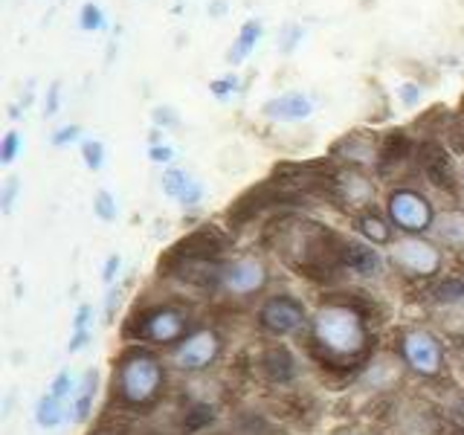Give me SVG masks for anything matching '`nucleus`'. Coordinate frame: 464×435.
Returning a JSON list of instances; mask_svg holds the SVG:
<instances>
[{
    "mask_svg": "<svg viewBox=\"0 0 464 435\" xmlns=\"http://www.w3.org/2000/svg\"><path fill=\"white\" fill-rule=\"evenodd\" d=\"M308 354L316 366L357 377L377 352V319L374 304L354 290H328L311 308Z\"/></svg>",
    "mask_w": 464,
    "mask_h": 435,
    "instance_id": "nucleus-1",
    "label": "nucleus"
},
{
    "mask_svg": "<svg viewBox=\"0 0 464 435\" xmlns=\"http://www.w3.org/2000/svg\"><path fill=\"white\" fill-rule=\"evenodd\" d=\"M343 241L328 227L308 221V218H279L270 227V244L287 267L302 276H340V250Z\"/></svg>",
    "mask_w": 464,
    "mask_h": 435,
    "instance_id": "nucleus-2",
    "label": "nucleus"
},
{
    "mask_svg": "<svg viewBox=\"0 0 464 435\" xmlns=\"http://www.w3.org/2000/svg\"><path fill=\"white\" fill-rule=\"evenodd\" d=\"M169 374L171 366L166 354L145 345H128L113 360L111 398L122 412H145L166 398Z\"/></svg>",
    "mask_w": 464,
    "mask_h": 435,
    "instance_id": "nucleus-3",
    "label": "nucleus"
},
{
    "mask_svg": "<svg viewBox=\"0 0 464 435\" xmlns=\"http://www.w3.org/2000/svg\"><path fill=\"white\" fill-rule=\"evenodd\" d=\"M198 319L188 308L186 299L166 296L157 302L137 304L130 316L125 319L122 337L128 345H145L154 352H171L174 345L183 343L195 331Z\"/></svg>",
    "mask_w": 464,
    "mask_h": 435,
    "instance_id": "nucleus-4",
    "label": "nucleus"
},
{
    "mask_svg": "<svg viewBox=\"0 0 464 435\" xmlns=\"http://www.w3.org/2000/svg\"><path fill=\"white\" fill-rule=\"evenodd\" d=\"M395 354L401 357L406 374L418 377L424 383H439L450 374V348L432 325L410 323L395 331Z\"/></svg>",
    "mask_w": 464,
    "mask_h": 435,
    "instance_id": "nucleus-5",
    "label": "nucleus"
},
{
    "mask_svg": "<svg viewBox=\"0 0 464 435\" xmlns=\"http://www.w3.org/2000/svg\"><path fill=\"white\" fill-rule=\"evenodd\" d=\"M389 267L406 285L430 287L444 279L447 253L427 236H398L389 244Z\"/></svg>",
    "mask_w": 464,
    "mask_h": 435,
    "instance_id": "nucleus-6",
    "label": "nucleus"
},
{
    "mask_svg": "<svg viewBox=\"0 0 464 435\" xmlns=\"http://www.w3.org/2000/svg\"><path fill=\"white\" fill-rule=\"evenodd\" d=\"M253 323L267 340H294L308 337L311 328V308L290 290H276V294L261 296L253 308Z\"/></svg>",
    "mask_w": 464,
    "mask_h": 435,
    "instance_id": "nucleus-7",
    "label": "nucleus"
},
{
    "mask_svg": "<svg viewBox=\"0 0 464 435\" xmlns=\"http://www.w3.org/2000/svg\"><path fill=\"white\" fill-rule=\"evenodd\" d=\"M224 345H227V340H224L221 328L198 323L195 331L188 334L183 343H178L171 352H166V360H169L171 372H178L183 377H203L221 362Z\"/></svg>",
    "mask_w": 464,
    "mask_h": 435,
    "instance_id": "nucleus-8",
    "label": "nucleus"
},
{
    "mask_svg": "<svg viewBox=\"0 0 464 435\" xmlns=\"http://www.w3.org/2000/svg\"><path fill=\"white\" fill-rule=\"evenodd\" d=\"M424 311L430 325L441 334L447 343L464 345V279L461 276H444L427 287Z\"/></svg>",
    "mask_w": 464,
    "mask_h": 435,
    "instance_id": "nucleus-9",
    "label": "nucleus"
},
{
    "mask_svg": "<svg viewBox=\"0 0 464 435\" xmlns=\"http://www.w3.org/2000/svg\"><path fill=\"white\" fill-rule=\"evenodd\" d=\"M273 273L267 261L256 253H241L224 261L221 279H218V296L227 302H256L267 296Z\"/></svg>",
    "mask_w": 464,
    "mask_h": 435,
    "instance_id": "nucleus-10",
    "label": "nucleus"
},
{
    "mask_svg": "<svg viewBox=\"0 0 464 435\" xmlns=\"http://www.w3.org/2000/svg\"><path fill=\"white\" fill-rule=\"evenodd\" d=\"M435 215L439 212H435L432 200L412 186L392 188L386 198V218L398 236H430Z\"/></svg>",
    "mask_w": 464,
    "mask_h": 435,
    "instance_id": "nucleus-11",
    "label": "nucleus"
},
{
    "mask_svg": "<svg viewBox=\"0 0 464 435\" xmlns=\"http://www.w3.org/2000/svg\"><path fill=\"white\" fill-rule=\"evenodd\" d=\"M253 374H258L261 383L285 389L302 377V362L285 340H267L253 354Z\"/></svg>",
    "mask_w": 464,
    "mask_h": 435,
    "instance_id": "nucleus-12",
    "label": "nucleus"
},
{
    "mask_svg": "<svg viewBox=\"0 0 464 435\" xmlns=\"http://www.w3.org/2000/svg\"><path fill=\"white\" fill-rule=\"evenodd\" d=\"M386 261L389 258H383V253L374 244L362 238H345L340 250V276L360 282H381Z\"/></svg>",
    "mask_w": 464,
    "mask_h": 435,
    "instance_id": "nucleus-13",
    "label": "nucleus"
},
{
    "mask_svg": "<svg viewBox=\"0 0 464 435\" xmlns=\"http://www.w3.org/2000/svg\"><path fill=\"white\" fill-rule=\"evenodd\" d=\"M403 362L395 354V348H377V352L362 362L357 372V381L372 392H395V386L403 381Z\"/></svg>",
    "mask_w": 464,
    "mask_h": 435,
    "instance_id": "nucleus-14",
    "label": "nucleus"
},
{
    "mask_svg": "<svg viewBox=\"0 0 464 435\" xmlns=\"http://www.w3.org/2000/svg\"><path fill=\"white\" fill-rule=\"evenodd\" d=\"M418 169L420 174L435 186V188H444V192H453L456 188V171H453V160L447 157V151L441 149L439 142H420L418 151Z\"/></svg>",
    "mask_w": 464,
    "mask_h": 435,
    "instance_id": "nucleus-15",
    "label": "nucleus"
},
{
    "mask_svg": "<svg viewBox=\"0 0 464 435\" xmlns=\"http://www.w3.org/2000/svg\"><path fill=\"white\" fill-rule=\"evenodd\" d=\"M372 198H374V186L366 174H360L357 169H348L337 174V186H334V203H343L348 209L366 212L372 209Z\"/></svg>",
    "mask_w": 464,
    "mask_h": 435,
    "instance_id": "nucleus-16",
    "label": "nucleus"
},
{
    "mask_svg": "<svg viewBox=\"0 0 464 435\" xmlns=\"http://www.w3.org/2000/svg\"><path fill=\"white\" fill-rule=\"evenodd\" d=\"M430 238L450 256H464V209H441L435 215Z\"/></svg>",
    "mask_w": 464,
    "mask_h": 435,
    "instance_id": "nucleus-17",
    "label": "nucleus"
},
{
    "mask_svg": "<svg viewBox=\"0 0 464 435\" xmlns=\"http://www.w3.org/2000/svg\"><path fill=\"white\" fill-rule=\"evenodd\" d=\"M160 186H163V192L169 198H174L186 209H195L198 203L203 200V186L192 178V174H186L183 169L163 171V180H160Z\"/></svg>",
    "mask_w": 464,
    "mask_h": 435,
    "instance_id": "nucleus-18",
    "label": "nucleus"
},
{
    "mask_svg": "<svg viewBox=\"0 0 464 435\" xmlns=\"http://www.w3.org/2000/svg\"><path fill=\"white\" fill-rule=\"evenodd\" d=\"M33 418L41 430H58L72 420V401L67 398H58L55 392H44V395L35 401V410H33Z\"/></svg>",
    "mask_w": 464,
    "mask_h": 435,
    "instance_id": "nucleus-19",
    "label": "nucleus"
},
{
    "mask_svg": "<svg viewBox=\"0 0 464 435\" xmlns=\"http://www.w3.org/2000/svg\"><path fill=\"white\" fill-rule=\"evenodd\" d=\"M99 369H84L79 374V386L76 395H72V420L76 424H87L93 418L96 410V398H99Z\"/></svg>",
    "mask_w": 464,
    "mask_h": 435,
    "instance_id": "nucleus-20",
    "label": "nucleus"
},
{
    "mask_svg": "<svg viewBox=\"0 0 464 435\" xmlns=\"http://www.w3.org/2000/svg\"><path fill=\"white\" fill-rule=\"evenodd\" d=\"M354 227L360 232V238L362 241H369L374 246H389L392 241H395V227H392L389 218L383 215H377L374 209H366V212H360L354 218Z\"/></svg>",
    "mask_w": 464,
    "mask_h": 435,
    "instance_id": "nucleus-21",
    "label": "nucleus"
},
{
    "mask_svg": "<svg viewBox=\"0 0 464 435\" xmlns=\"http://www.w3.org/2000/svg\"><path fill=\"white\" fill-rule=\"evenodd\" d=\"M265 113L270 120L279 122H296V120H308L311 116V102L302 93H285L279 99H270L265 105Z\"/></svg>",
    "mask_w": 464,
    "mask_h": 435,
    "instance_id": "nucleus-22",
    "label": "nucleus"
},
{
    "mask_svg": "<svg viewBox=\"0 0 464 435\" xmlns=\"http://www.w3.org/2000/svg\"><path fill=\"white\" fill-rule=\"evenodd\" d=\"M215 418H218V410L209 401H192V403H186L180 410V432L183 435H198L207 427H212Z\"/></svg>",
    "mask_w": 464,
    "mask_h": 435,
    "instance_id": "nucleus-23",
    "label": "nucleus"
},
{
    "mask_svg": "<svg viewBox=\"0 0 464 435\" xmlns=\"http://www.w3.org/2000/svg\"><path fill=\"white\" fill-rule=\"evenodd\" d=\"M93 304H79L76 314H72V331H70V340H67V354H79L84 352L87 345L93 340Z\"/></svg>",
    "mask_w": 464,
    "mask_h": 435,
    "instance_id": "nucleus-24",
    "label": "nucleus"
},
{
    "mask_svg": "<svg viewBox=\"0 0 464 435\" xmlns=\"http://www.w3.org/2000/svg\"><path fill=\"white\" fill-rule=\"evenodd\" d=\"M340 154H345V160H352V163H369V160H374V149L369 142H362L357 134H348L334 145V157Z\"/></svg>",
    "mask_w": 464,
    "mask_h": 435,
    "instance_id": "nucleus-25",
    "label": "nucleus"
},
{
    "mask_svg": "<svg viewBox=\"0 0 464 435\" xmlns=\"http://www.w3.org/2000/svg\"><path fill=\"white\" fill-rule=\"evenodd\" d=\"M410 151H412V142L406 140L403 130H392L381 145V160L383 163H398V160H403Z\"/></svg>",
    "mask_w": 464,
    "mask_h": 435,
    "instance_id": "nucleus-26",
    "label": "nucleus"
},
{
    "mask_svg": "<svg viewBox=\"0 0 464 435\" xmlns=\"http://www.w3.org/2000/svg\"><path fill=\"white\" fill-rule=\"evenodd\" d=\"M258 35H261V26L256 21H246L244 29H241V35H238V44L229 50V62H241V58L256 47V38Z\"/></svg>",
    "mask_w": 464,
    "mask_h": 435,
    "instance_id": "nucleus-27",
    "label": "nucleus"
},
{
    "mask_svg": "<svg viewBox=\"0 0 464 435\" xmlns=\"http://www.w3.org/2000/svg\"><path fill=\"white\" fill-rule=\"evenodd\" d=\"M93 212L99 215V221H116V215H120V209H116V198L108 192V188H99V192L93 195Z\"/></svg>",
    "mask_w": 464,
    "mask_h": 435,
    "instance_id": "nucleus-28",
    "label": "nucleus"
},
{
    "mask_svg": "<svg viewBox=\"0 0 464 435\" xmlns=\"http://www.w3.org/2000/svg\"><path fill=\"white\" fill-rule=\"evenodd\" d=\"M82 157H84V166H87V169L99 171L102 163H105V149H102V142H99V140H84V145H82Z\"/></svg>",
    "mask_w": 464,
    "mask_h": 435,
    "instance_id": "nucleus-29",
    "label": "nucleus"
},
{
    "mask_svg": "<svg viewBox=\"0 0 464 435\" xmlns=\"http://www.w3.org/2000/svg\"><path fill=\"white\" fill-rule=\"evenodd\" d=\"M120 270H122V256L120 253H111L105 258V265H102V282H105L108 287H113L116 279H120Z\"/></svg>",
    "mask_w": 464,
    "mask_h": 435,
    "instance_id": "nucleus-30",
    "label": "nucleus"
},
{
    "mask_svg": "<svg viewBox=\"0 0 464 435\" xmlns=\"http://www.w3.org/2000/svg\"><path fill=\"white\" fill-rule=\"evenodd\" d=\"M18 149H21V137H18V130H9V134L4 137V145H0V163L9 166L12 160H14V154H18Z\"/></svg>",
    "mask_w": 464,
    "mask_h": 435,
    "instance_id": "nucleus-31",
    "label": "nucleus"
},
{
    "mask_svg": "<svg viewBox=\"0 0 464 435\" xmlns=\"http://www.w3.org/2000/svg\"><path fill=\"white\" fill-rule=\"evenodd\" d=\"M120 302H122V287L120 285L108 287V296H105V323H113L116 311H120Z\"/></svg>",
    "mask_w": 464,
    "mask_h": 435,
    "instance_id": "nucleus-32",
    "label": "nucleus"
},
{
    "mask_svg": "<svg viewBox=\"0 0 464 435\" xmlns=\"http://www.w3.org/2000/svg\"><path fill=\"white\" fill-rule=\"evenodd\" d=\"M82 26H84V29H99V26H102V12H99V6L87 4V6L82 9Z\"/></svg>",
    "mask_w": 464,
    "mask_h": 435,
    "instance_id": "nucleus-33",
    "label": "nucleus"
},
{
    "mask_svg": "<svg viewBox=\"0 0 464 435\" xmlns=\"http://www.w3.org/2000/svg\"><path fill=\"white\" fill-rule=\"evenodd\" d=\"M14 195H18V178H9L4 186V195H0V203H4V212H12Z\"/></svg>",
    "mask_w": 464,
    "mask_h": 435,
    "instance_id": "nucleus-34",
    "label": "nucleus"
},
{
    "mask_svg": "<svg viewBox=\"0 0 464 435\" xmlns=\"http://www.w3.org/2000/svg\"><path fill=\"white\" fill-rule=\"evenodd\" d=\"M72 140H79V125H64L62 130H55L53 145H67Z\"/></svg>",
    "mask_w": 464,
    "mask_h": 435,
    "instance_id": "nucleus-35",
    "label": "nucleus"
},
{
    "mask_svg": "<svg viewBox=\"0 0 464 435\" xmlns=\"http://www.w3.org/2000/svg\"><path fill=\"white\" fill-rule=\"evenodd\" d=\"M236 84H238L236 76H227V79H221V82H212V93H215V96H224V93H229V91H236Z\"/></svg>",
    "mask_w": 464,
    "mask_h": 435,
    "instance_id": "nucleus-36",
    "label": "nucleus"
},
{
    "mask_svg": "<svg viewBox=\"0 0 464 435\" xmlns=\"http://www.w3.org/2000/svg\"><path fill=\"white\" fill-rule=\"evenodd\" d=\"M151 160H154V163H169V160H171V149H169V145H151Z\"/></svg>",
    "mask_w": 464,
    "mask_h": 435,
    "instance_id": "nucleus-37",
    "label": "nucleus"
},
{
    "mask_svg": "<svg viewBox=\"0 0 464 435\" xmlns=\"http://www.w3.org/2000/svg\"><path fill=\"white\" fill-rule=\"evenodd\" d=\"M154 120H157L160 125H178V116H174L169 108H157V111H154Z\"/></svg>",
    "mask_w": 464,
    "mask_h": 435,
    "instance_id": "nucleus-38",
    "label": "nucleus"
},
{
    "mask_svg": "<svg viewBox=\"0 0 464 435\" xmlns=\"http://www.w3.org/2000/svg\"><path fill=\"white\" fill-rule=\"evenodd\" d=\"M401 96H403V102L406 105H415V102L420 99V91L415 84H403V91H401Z\"/></svg>",
    "mask_w": 464,
    "mask_h": 435,
    "instance_id": "nucleus-39",
    "label": "nucleus"
},
{
    "mask_svg": "<svg viewBox=\"0 0 464 435\" xmlns=\"http://www.w3.org/2000/svg\"><path fill=\"white\" fill-rule=\"evenodd\" d=\"M58 111V84L50 87V99H47V111L44 113H55Z\"/></svg>",
    "mask_w": 464,
    "mask_h": 435,
    "instance_id": "nucleus-40",
    "label": "nucleus"
},
{
    "mask_svg": "<svg viewBox=\"0 0 464 435\" xmlns=\"http://www.w3.org/2000/svg\"><path fill=\"white\" fill-rule=\"evenodd\" d=\"M334 435H383V432H374V430H357V427H352V430H340V432H334Z\"/></svg>",
    "mask_w": 464,
    "mask_h": 435,
    "instance_id": "nucleus-41",
    "label": "nucleus"
},
{
    "mask_svg": "<svg viewBox=\"0 0 464 435\" xmlns=\"http://www.w3.org/2000/svg\"><path fill=\"white\" fill-rule=\"evenodd\" d=\"M91 435H116V432H91Z\"/></svg>",
    "mask_w": 464,
    "mask_h": 435,
    "instance_id": "nucleus-42",
    "label": "nucleus"
}]
</instances>
